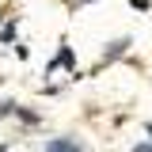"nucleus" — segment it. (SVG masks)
Returning a JSON list of instances; mask_svg holds the SVG:
<instances>
[{"mask_svg":"<svg viewBox=\"0 0 152 152\" xmlns=\"http://www.w3.org/2000/svg\"><path fill=\"white\" fill-rule=\"evenodd\" d=\"M0 152H4V148H0Z\"/></svg>","mask_w":152,"mask_h":152,"instance_id":"nucleus-2","label":"nucleus"},{"mask_svg":"<svg viewBox=\"0 0 152 152\" xmlns=\"http://www.w3.org/2000/svg\"><path fill=\"white\" fill-rule=\"evenodd\" d=\"M46 152H84V148H76L72 141H50V145H46Z\"/></svg>","mask_w":152,"mask_h":152,"instance_id":"nucleus-1","label":"nucleus"}]
</instances>
